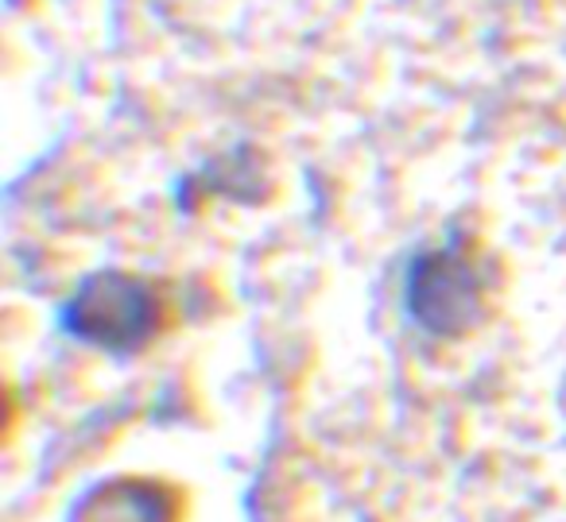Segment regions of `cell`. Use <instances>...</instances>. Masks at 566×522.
Masks as SVG:
<instances>
[{
	"label": "cell",
	"mask_w": 566,
	"mask_h": 522,
	"mask_svg": "<svg viewBox=\"0 0 566 522\" xmlns=\"http://www.w3.org/2000/svg\"><path fill=\"white\" fill-rule=\"evenodd\" d=\"M159 321L156 287L136 275H94L66 306V329L109 352L140 349Z\"/></svg>",
	"instance_id": "6da1fadb"
},
{
	"label": "cell",
	"mask_w": 566,
	"mask_h": 522,
	"mask_svg": "<svg viewBox=\"0 0 566 522\" xmlns=\"http://www.w3.org/2000/svg\"><path fill=\"white\" fill-rule=\"evenodd\" d=\"M481 267L462 241L419 256L408 271L411 318L439 337H458L481 313Z\"/></svg>",
	"instance_id": "7a4b0ae2"
},
{
	"label": "cell",
	"mask_w": 566,
	"mask_h": 522,
	"mask_svg": "<svg viewBox=\"0 0 566 522\" xmlns=\"http://www.w3.org/2000/svg\"><path fill=\"white\" fill-rule=\"evenodd\" d=\"M74 522H175V499L144 480H113L82 503Z\"/></svg>",
	"instance_id": "3957f363"
}]
</instances>
